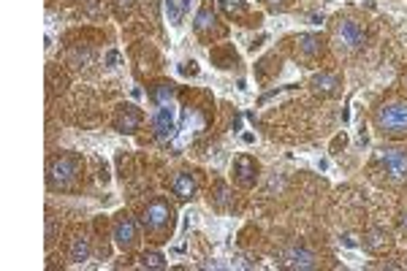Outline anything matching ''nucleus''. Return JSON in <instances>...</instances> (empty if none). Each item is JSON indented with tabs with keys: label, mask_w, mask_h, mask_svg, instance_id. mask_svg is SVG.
Returning a JSON list of instances; mask_svg holds the SVG:
<instances>
[{
	"label": "nucleus",
	"mask_w": 407,
	"mask_h": 271,
	"mask_svg": "<svg viewBox=\"0 0 407 271\" xmlns=\"http://www.w3.org/2000/svg\"><path fill=\"white\" fill-rule=\"evenodd\" d=\"M375 125L383 136H407V101H388L375 112Z\"/></svg>",
	"instance_id": "f257e3e1"
},
{
	"label": "nucleus",
	"mask_w": 407,
	"mask_h": 271,
	"mask_svg": "<svg viewBox=\"0 0 407 271\" xmlns=\"http://www.w3.org/2000/svg\"><path fill=\"white\" fill-rule=\"evenodd\" d=\"M364 38H367V33H364V27H361L356 19H339L337 27H334V38H332V41H334L337 52L350 55V52L361 49Z\"/></svg>",
	"instance_id": "f03ea898"
},
{
	"label": "nucleus",
	"mask_w": 407,
	"mask_h": 271,
	"mask_svg": "<svg viewBox=\"0 0 407 271\" xmlns=\"http://www.w3.org/2000/svg\"><path fill=\"white\" fill-rule=\"evenodd\" d=\"M171 220H174V209L163 201V198L149 203V206L144 209V217H141L147 233H152V236H163V233L171 228Z\"/></svg>",
	"instance_id": "7ed1b4c3"
},
{
	"label": "nucleus",
	"mask_w": 407,
	"mask_h": 271,
	"mask_svg": "<svg viewBox=\"0 0 407 271\" xmlns=\"http://www.w3.org/2000/svg\"><path fill=\"white\" fill-rule=\"evenodd\" d=\"M79 171H82V163H79L76 155H63V157H58V160L49 166V188L66 190V188L73 185V179L79 177Z\"/></svg>",
	"instance_id": "20e7f679"
},
{
	"label": "nucleus",
	"mask_w": 407,
	"mask_h": 271,
	"mask_svg": "<svg viewBox=\"0 0 407 271\" xmlns=\"http://www.w3.org/2000/svg\"><path fill=\"white\" fill-rule=\"evenodd\" d=\"M380 166L391 182H407V149L402 146H386L380 152Z\"/></svg>",
	"instance_id": "39448f33"
},
{
	"label": "nucleus",
	"mask_w": 407,
	"mask_h": 271,
	"mask_svg": "<svg viewBox=\"0 0 407 271\" xmlns=\"http://www.w3.org/2000/svg\"><path fill=\"white\" fill-rule=\"evenodd\" d=\"M112 236H114V244L120 247V250H131L136 242H138V225H136V220L131 214H117V220H114V231H112Z\"/></svg>",
	"instance_id": "423d86ee"
},
{
	"label": "nucleus",
	"mask_w": 407,
	"mask_h": 271,
	"mask_svg": "<svg viewBox=\"0 0 407 271\" xmlns=\"http://www.w3.org/2000/svg\"><path fill=\"white\" fill-rule=\"evenodd\" d=\"M282 261H285V269H299V271H310L318 266V255L304 247V244H293L282 253Z\"/></svg>",
	"instance_id": "0eeeda50"
},
{
	"label": "nucleus",
	"mask_w": 407,
	"mask_h": 271,
	"mask_svg": "<svg viewBox=\"0 0 407 271\" xmlns=\"http://www.w3.org/2000/svg\"><path fill=\"white\" fill-rule=\"evenodd\" d=\"M152 128H155V136H158L160 141H171V138L177 136V117H174L171 103H169V106H160V109L155 112Z\"/></svg>",
	"instance_id": "6e6552de"
},
{
	"label": "nucleus",
	"mask_w": 407,
	"mask_h": 271,
	"mask_svg": "<svg viewBox=\"0 0 407 271\" xmlns=\"http://www.w3.org/2000/svg\"><path fill=\"white\" fill-rule=\"evenodd\" d=\"M234 179H236L239 188H253L256 179H258V163L253 157H247V155L236 157L234 160Z\"/></svg>",
	"instance_id": "1a4fd4ad"
},
{
	"label": "nucleus",
	"mask_w": 407,
	"mask_h": 271,
	"mask_svg": "<svg viewBox=\"0 0 407 271\" xmlns=\"http://www.w3.org/2000/svg\"><path fill=\"white\" fill-rule=\"evenodd\" d=\"M114 125H117V131L120 133H136L138 128H141V112L131 106V103H123L120 109H117V117H114Z\"/></svg>",
	"instance_id": "9d476101"
},
{
	"label": "nucleus",
	"mask_w": 407,
	"mask_h": 271,
	"mask_svg": "<svg viewBox=\"0 0 407 271\" xmlns=\"http://www.w3.org/2000/svg\"><path fill=\"white\" fill-rule=\"evenodd\" d=\"M171 190H174V196H177L180 201H190V198L196 196V190H199L196 174H193V171H180V174L174 177V182H171Z\"/></svg>",
	"instance_id": "9b49d317"
},
{
	"label": "nucleus",
	"mask_w": 407,
	"mask_h": 271,
	"mask_svg": "<svg viewBox=\"0 0 407 271\" xmlns=\"http://www.w3.org/2000/svg\"><path fill=\"white\" fill-rule=\"evenodd\" d=\"M310 87H312L318 95H337L339 87H342V79H339L337 73H329V70H323V73L312 76Z\"/></svg>",
	"instance_id": "f8f14e48"
},
{
	"label": "nucleus",
	"mask_w": 407,
	"mask_h": 271,
	"mask_svg": "<svg viewBox=\"0 0 407 271\" xmlns=\"http://www.w3.org/2000/svg\"><path fill=\"white\" fill-rule=\"evenodd\" d=\"M296 49H299V55H301L304 60H312V57H318V55H321L323 41H321V36H315V33H304V36H299Z\"/></svg>",
	"instance_id": "ddd939ff"
},
{
	"label": "nucleus",
	"mask_w": 407,
	"mask_h": 271,
	"mask_svg": "<svg viewBox=\"0 0 407 271\" xmlns=\"http://www.w3.org/2000/svg\"><path fill=\"white\" fill-rule=\"evenodd\" d=\"M388 244H391V236L386 228H372L364 233V250H369V253H383Z\"/></svg>",
	"instance_id": "4468645a"
},
{
	"label": "nucleus",
	"mask_w": 407,
	"mask_h": 271,
	"mask_svg": "<svg viewBox=\"0 0 407 271\" xmlns=\"http://www.w3.org/2000/svg\"><path fill=\"white\" fill-rule=\"evenodd\" d=\"M163 8H166V16H169V25L180 27L188 8H190V0H163Z\"/></svg>",
	"instance_id": "2eb2a0df"
},
{
	"label": "nucleus",
	"mask_w": 407,
	"mask_h": 271,
	"mask_svg": "<svg viewBox=\"0 0 407 271\" xmlns=\"http://www.w3.org/2000/svg\"><path fill=\"white\" fill-rule=\"evenodd\" d=\"M90 239L87 236H76L73 242H71V250H68V258H71V263H84V261H90Z\"/></svg>",
	"instance_id": "dca6fc26"
},
{
	"label": "nucleus",
	"mask_w": 407,
	"mask_h": 271,
	"mask_svg": "<svg viewBox=\"0 0 407 271\" xmlns=\"http://www.w3.org/2000/svg\"><path fill=\"white\" fill-rule=\"evenodd\" d=\"M214 11H212V5H201L199 11H196V19H193V27H196V33H206V30H212L214 27Z\"/></svg>",
	"instance_id": "f3484780"
},
{
	"label": "nucleus",
	"mask_w": 407,
	"mask_h": 271,
	"mask_svg": "<svg viewBox=\"0 0 407 271\" xmlns=\"http://www.w3.org/2000/svg\"><path fill=\"white\" fill-rule=\"evenodd\" d=\"M152 101H155L158 106H169V103L174 101V87H171L169 81L155 84V87H152Z\"/></svg>",
	"instance_id": "a211bd4d"
},
{
	"label": "nucleus",
	"mask_w": 407,
	"mask_h": 271,
	"mask_svg": "<svg viewBox=\"0 0 407 271\" xmlns=\"http://www.w3.org/2000/svg\"><path fill=\"white\" fill-rule=\"evenodd\" d=\"M138 263L144 266V269H166V258H163V253H158V250H147L141 258H138Z\"/></svg>",
	"instance_id": "6ab92c4d"
},
{
	"label": "nucleus",
	"mask_w": 407,
	"mask_h": 271,
	"mask_svg": "<svg viewBox=\"0 0 407 271\" xmlns=\"http://www.w3.org/2000/svg\"><path fill=\"white\" fill-rule=\"evenodd\" d=\"M220 8H223L228 16H242L245 8H247V3H245V0H220Z\"/></svg>",
	"instance_id": "aec40b11"
},
{
	"label": "nucleus",
	"mask_w": 407,
	"mask_h": 271,
	"mask_svg": "<svg viewBox=\"0 0 407 271\" xmlns=\"http://www.w3.org/2000/svg\"><path fill=\"white\" fill-rule=\"evenodd\" d=\"M214 206H228V188L223 182L214 185Z\"/></svg>",
	"instance_id": "412c9836"
},
{
	"label": "nucleus",
	"mask_w": 407,
	"mask_h": 271,
	"mask_svg": "<svg viewBox=\"0 0 407 271\" xmlns=\"http://www.w3.org/2000/svg\"><path fill=\"white\" fill-rule=\"evenodd\" d=\"M112 5H114V14L117 16H125V14H131L134 0H112Z\"/></svg>",
	"instance_id": "4be33fe9"
},
{
	"label": "nucleus",
	"mask_w": 407,
	"mask_h": 271,
	"mask_svg": "<svg viewBox=\"0 0 407 271\" xmlns=\"http://www.w3.org/2000/svg\"><path fill=\"white\" fill-rule=\"evenodd\" d=\"M55 236H58V220L49 214V217H47V244H52Z\"/></svg>",
	"instance_id": "5701e85b"
},
{
	"label": "nucleus",
	"mask_w": 407,
	"mask_h": 271,
	"mask_svg": "<svg viewBox=\"0 0 407 271\" xmlns=\"http://www.w3.org/2000/svg\"><path fill=\"white\" fill-rule=\"evenodd\" d=\"M144 11L149 14V19L160 16V0H144Z\"/></svg>",
	"instance_id": "b1692460"
},
{
	"label": "nucleus",
	"mask_w": 407,
	"mask_h": 271,
	"mask_svg": "<svg viewBox=\"0 0 407 271\" xmlns=\"http://www.w3.org/2000/svg\"><path fill=\"white\" fill-rule=\"evenodd\" d=\"M180 73H185V76H196V73H199V66H196L193 60H190V63H182V66H180Z\"/></svg>",
	"instance_id": "393cba45"
},
{
	"label": "nucleus",
	"mask_w": 407,
	"mask_h": 271,
	"mask_svg": "<svg viewBox=\"0 0 407 271\" xmlns=\"http://www.w3.org/2000/svg\"><path fill=\"white\" fill-rule=\"evenodd\" d=\"M90 57H92L90 52H84V55H82V52H73V63H76V66H79V63H90Z\"/></svg>",
	"instance_id": "a878e982"
},
{
	"label": "nucleus",
	"mask_w": 407,
	"mask_h": 271,
	"mask_svg": "<svg viewBox=\"0 0 407 271\" xmlns=\"http://www.w3.org/2000/svg\"><path fill=\"white\" fill-rule=\"evenodd\" d=\"M117 60H120V55H117V52H106V57H103V63H106V66H114Z\"/></svg>",
	"instance_id": "bb28decb"
},
{
	"label": "nucleus",
	"mask_w": 407,
	"mask_h": 271,
	"mask_svg": "<svg viewBox=\"0 0 407 271\" xmlns=\"http://www.w3.org/2000/svg\"><path fill=\"white\" fill-rule=\"evenodd\" d=\"M342 242H345V247H358V244H356V239H353V236H342Z\"/></svg>",
	"instance_id": "cd10ccee"
},
{
	"label": "nucleus",
	"mask_w": 407,
	"mask_h": 271,
	"mask_svg": "<svg viewBox=\"0 0 407 271\" xmlns=\"http://www.w3.org/2000/svg\"><path fill=\"white\" fill-rule=\"evenodd\" d=\"M242 141H245V144H253V141H256V136H253V133H245V136H242Z\"/></svg>",
	"instance_id": "c85d7f7f"
},
{
	"label": "nucleus",
	"mask_w": 407,
	"mask_h": 271,
	"mask_svg": "<svg viewBox=\"0 0 407 271\" xmlns=\"http://www.w3.org/2000/svg\"><path fill=\"white\" fill-rule=\"evenodd\" d=\"M402 231H407V211H405V217H402Z\"/></svg>",
	"instance_id": "c756f323"
},
{
	"label": "nucleus",
	"mask_w": 407,
	"mask_h": 271,
	"mask_svg": "<svg viewBox=\"0 0 407 271\" xmlns=\"http://www.w3.org/2000/svg\"><path fill=\"white\" fill-rule=\"evenodd\" d=\"M267 3H271V5H277V3H282V0H267Z\"/></svg>",
	"instance_id": "7c9ffc66"
},
{
	"label": "nucleus",
	"mask_w": 407,
	"mask_h": 271,
	"mask_svg": "<svg viewBox=\"0 0 407 271\" xmlns=\"http://www.w3.org/2000/svg\"><path fill=\"white\" fill-rule=\"evenodd\" d=\"M405 87H407V76H405Z\"/></svg>",
	"instance_id": "2f4dec72"
}]
</instances>
